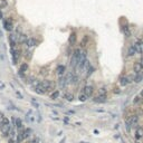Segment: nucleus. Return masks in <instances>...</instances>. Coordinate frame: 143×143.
<instances>
[{
	"mask_svg": "<svg viewBox=\"0 0 143 143\" xmlns=\"http://www.w3.org/2000/svg\"><path fill=\"white\" fill-rule=\"evenodd\" d=\"M131 82H133V78L131 77V76H123V77L120 78L119 83H120L121 86H126L127 84H130Z\"/></svg>",
	"mask_w": 143,
	"mask_h": 143,
	"instance_id": "obj_1",
	"label": "nucleus"
},
{
	"mask_svg": "<svg viewBox=\"0 0 143 143\" xmlns=\"http://www.w3.org/2000/svg\"><path fill=\"white\" fill-rule=\"evenodd\" d=\"M93 92H94V88H93V86H91V85H87V86H85V87L83 88V94L86 95L87 97H91L92 95H93Z\"/></svg>",
	"mask_w": 143,
	"mask_h": 143,
	"instance_id": "obj_2",
	"label": "nucleus"
},
{
	"mask_svg": "<svg viewBox=\"0 0 143 143\" xmlns=\"http://www.w3.org/2000/svg\"><path fill=\"white\" fill-rule=\"evenodd\" d=\"M11 54H12V63L16 65V64H18V60H19V57H20L19 50L13 48V49H11Z\"/></svg>",
	"mask_w": 143,
	"mask_h": 143,
	"instance_id": "obj_3",
	"label": "nucleus"
},
{
	"mask_svg": "<svg viewBox=\"0 0 143 143\" xmlns=\"http://www.w3.org/2000/svg\"><path fill=\"white\" fill-rule=\"evenodd\" d=\"M12 23H11V20L10 19H5L3 20V28L6 30H8V31H11L12 30Z\"/></svg>",
	"mask_w": 143,
	"mask_h": 143,
	"instance_id": "obj_4",
	"label": "nucleus"
},
{
	"mask_svg": "<svg viewBox=\"0 0 143 143\" xmlns=\"http://www.w3.org/2000/svg\"><path fill=\"white\" fill-rule=\"evenodd\" d=\"M127 122H129V124H130L131 126H135L139 123V116L137 115H132V116H130Z\"/></svg>",
	"mask_w": 143,
	"mask_h": 143,
	"instance_id": "obj_5",
	"label": "nucleus"
},
{
	"mask_svg": "<svg viewBox=\"0 0 143 143\" xmlns=\"http://www.w3.org/2000/svg\"><path fill=\"white\" fill-rule=\"evenodd\" d=\"M137 53V47H135V46H134V45H130V46H129V48H127V56H129V57L134 56Z\"/></svg>",
	"mask_w": 143,
	"mask_h": 143,
	"instance_id": "obj_6",
	"label": "nucleus"
},
{
	"mask_svg": "<svg viewBox=\"0 0 143 143\" xmlns=\"http://www.w3.org/2000/svg\"><path fill=\"white\" fill-rule=\"evenodd\" d=\"M26 45L28 48H31V47H35V46L38 45V42L35 38H28V40L26 42Z\"/></svg>",
	"mask_w": 143,
	"mask_h": 143,
	"instance_id": "obj_7",
	"label": "nucleus"
},
{
	"mask_svg": "<svg viewBox=\"0 0 143 143\" xmlns=\"http://www.w3.org/2000/svg\"><path fill=\"white\" fill-rule=\"evenodd\" d=\"M106 98H107L106 94H100L97 97L93 98V101H94L95 103H103V102L106 101Z\"/></svg>",
	"mask_w": 143,
	"mask_h": 143,
	"instance_id": "obj_8",
	"label": "nucleus"
},
{
	"mask_svg": "<svg viewBox=\"0 0 143 143\" xmlns=\"http://www.w3.org/2000/svg\"><path fill=\"white\" fill-rule=\"evenodd\" d=\"M76 39H77V35H76V33H72L71 35H69V38H68V42L69 45L73 46L76 44Z\"/></svg>",
	"mask_w": 143,
	"mask_h": 143,
	"instance_id": "obj_9",
	"label": "nucleus"
},
{
	"mask_svg": "<svg viewBox=\"0 0 143 143\" xmlns=\"http://www.w3.org/2000/svg\"><path fill=\"white\" fill-rule=\"evenodd\" d=\"M142 66H141V63L140 60H137V62L134 63V65H133V71L135 72V74H139L141 71H142Z\"/></svg>",
	"mask_w": 143,
	"mask_h": 143,
	"instance_id": "obj_10",
	"label": "nucleus"
},
{
	"mask_svg": "<svg viewBox=\"0 0 143 143\" xmlns=\"http://www.w3.org/2000/svg\"><path fill=\"white\" fill-rule=\"evenodd\" d=\"M65 66L64 65H58L57 66V68H56V74L58 75V76H62V75H64V73H65Z\"/></svg>",
	"mask_w": 143,
	"mask_h": 143,
	"instance_id": "obj_11",
	"label": "nucleus"
},
{
	"mask_svg": "<svg viewBox=\"0 0 143 143\" xmlns=\"http://www.w3.org/2000/svg\"><path fill=\"white\" fill-rule=\"evenodd\" d=\"M88 42H89V37L87 35H85L81 40V47H86L88 45Z\"/></svg>",
	"mask_w": 143,
	"mask_h": 143,
	"instance_id": "obj_12",
	"label": "nucleus"
},
{
	"mask_svg": "<svg viewBox=\"0 0 143 143\" xmlns=\"http://www.w3.org/2000/svg\"><path fill=\"white\" fill-rule=\"evenodd\" d=\"M59 95H60V92L57 89V91H53L52 93H50V95H49V98L50 100H57V98L59 97Z\"/></svg>",
	"mask_w": 143,
	"mask_h": 143,
	"instance_id": "obj_13",
	"label": "nucleus"
},
{
	"mask_svg": "<svg viewBox=\"0 0 143 143\" xmlns=\"http://www.w3.org/2000/svg\"><path fill=\"white\" fill-rule=\"evenodd\" d=\"M78 64H79V59L73 56L72 59H71V66L73 67V68H75V67H77V66H78Z\"/></svg>",
	"mask_w": 143,
	"mask_h": 143,
	"instance_id": "obj_14",
	"label": "nucleus"
},
{
	"mask_svg": "<svg viewBox=\"0 0 143 143\" xmlns=\"http://www.w3.org/2000/svg\"><path fill=\"white\" fill-rule=\"evenodd\" d=\"M135 137L137 139H141L143 137V127H137V131H135Z\"/></svg>",
	"mask_w": 143,
	"mask_h": 143,
	"instance_id": "obj_15",
	"label": "nucleus"
},
{
	"mask_svg": "<svg viewBox=\"0 0 143 143\" xmlns=\"http://www.w3.org/2000/svg\"><path fill=\"white\" fill-rule=\"evenodd\" d=\"M81 55H82V50L79 48H76L74 50V53H73V56L79 59V62H81Z\"/></svg>",
	"mask_w": 143,
	"mask_h": 143,
	"instance_id": "obj_16",
	"label": "nucleus"
},
{
	"mask_svg": "<svg viewBox=\"0 0 143 143\" xmlns=\"http://www.w3.org/2000/svg\"><path fill=\"white\" fill-rule=\"evenodd\" d=\"M15 125H16V127L19 131L23 130V122H21V120H20V119H16V121H15Z\"/></svg>",
	"mask_w": 143,
	"mask_h": 143,
	"instance_id": "obj_17",
	"label": "nucleus"
},
{
	"mask_svg": "<svg viewBox=\"0 0 143 143\" xmlns=\"http://www.w3.org/2000/svg\"><path fill=\"white\" fill-rule=\"evenodd\" d=\"M9 42H10V46L12 47V48H15L16 47V39H15V37H13V35H9Z\"/></svg>",
	"mask_w": 143,
	"mask_h": 143,
	"instance_id": "obj_18",
	"label": "nucleus"
},
{
	"mask_svg": "<svg viewBox=\"0 0 143 143\" xmlns=\"http://www.w3.org/2000/svg\"><path fill=\"white\" fill-rule=\"evenodd\" d=\"M64 98L67 100L68 102H72L74 100V95L72 94V93H66V94H64Z\"/></svg>",
	"mask_w": 143,
	"mask_h": 143,
	"instance_id": "obj_19",
	"label": "nucleus"
},
{
	"mask_svg": "<svg viewBox=\"0 0 143 143\" xmlns=\"http://www.w3.org/2000/svg\"><path fill=\"white\" fill-rule=\"evenodd\" d=\"M142 78H143V75L139 73V74H137V75H135V77L133 78V82H135V83H141Z\"/></svg>",
	"mask_w": 143,
	"mask_h": 143,
	"instance_id": "obj_20",
	"label": "nucleus"
},
{
	"mask_svg": "<svg viewBox=\"0 0 143 143\" xmlns=\"http://www.w3.org/2000/svg\"><path fill=\"white\" fill-rule=\"evenodd\" d=\"M141 102H142V97H141L140 95H137V96L134 97V100H133V104L137 105V104H140Z\"/></svg>",
	"mask_w": 143,
	"mask_h": 143,
	"instance_id": "obj_21",
	"label": "nucleus"
},
{
	"mask_svg": "<svg viewBox=\"0 0 143 143\" xmlns=\"http://www.w3.org/2000/svg\"><path fill=\"white\" fill-rule=\"evenodd\" d=\"M24 134H25V139L30 137V134H31V129L29 127H27V129H24Z\"/></svg>",
	"mask_w": 143,
	"mask_h": 143,
	"instance_id": "obj_22",
	"label": "nucleus"
},
{
	"mask_svg": "<svg viewBox=\"0 0 143 143\" xmlns=\"http://www.w3.org/2000/svg\"><path fill=\"white\" fill-rule=\"evenodd\" d=\"M1 125H5V126H9V125H10L9 120H8L6 116H5L2 120H1Z\"/></svg>",
	"mask_w": 143,
	"mask_h": 143,
	"instance_id": "obj_23",
	"label": "nucleus"
},
{
	"mask_svg": "<svg viewBox=\"0 0 143 143\" xmlns=\"http://www.w3.org/2000/svg\"><path fill=\"white\" fill-rule=\"evenodd\" d=\"M27 40H28V38H27V35H25V34H21V35L19 36V42H26Z\"/></svg>",
	"mask_w": 143,
	"mask_h": 143,
	"instance_id": "obj_24",
	"label": "nucleus"
},
{
	"mask_svg": "<svg viewBox=\"0 0 143 143\" xmlns=\"http://www.w3.org/2000/svg\"><path fill=\"white\" fill-rule=\"evenodd\" d=\"M27 69H28V64H27V63H23V64H21V66H20V72L25 73Z\"/></svg>",
	"mask_w": 143,
	"mask_h": 143,
	"instance_id": "obj_25",
	"label": "nucleus"
},
{
	"mask_svg": "<svg viewBox=\"0 0 143 143\" xmlns=\"http://www.w3.org/2000/svg\"><path fill=\"white\" fill-rule=\"evenodd\" d=\"M78 79H79V77H78L77 75L74 74V76H73V79H72V83H71V84H77V83H78Z\"/></svg>",
	"mask_w": 143,
	"mask_h": 143,
	"instance_id": "obj_26",
	"label": "nucleus"
},
{
	"mask_svg": "<svg viewBox=\"0 0 143 143\" xmlns=\"http://www.w3.org/2000/svg\"><path fill=\"white\" fill-rule=\"evenodd\" d=\"M86 100H87V96H86V95H84V94H81V95H79V101L84 102V101H86Z\"/></svg>",
	"mask_w": 143,
	"mask_h": 143,
	"instance_id": "obj_27",
	"label": "nucleus"
},
{
	"mask_svg": "<svg viewBox=\"0 0 143 143\" xmlns=\"http://www.w3.org/2000/svg\"><path fill=\"white\" fill-rule=\"evenodd\" d=\"M93 72H94V68H93V67H89V68L87 69V76H91L92 74H93Z\"/></svg>",
	"mask_w": 143,
	"mask_h": 143,
	"instance_id": "obj_28",
	"label": "nucleus"
},
{
	"mask_svg": "<svg viewBox=\"0 0 143 143\" xmlns=\"http://www.w3.org/2000/svg\"><path fill=\"white\" fill-rule=\"evenodd\" d=\"M0 3H1V8H2V7H7V6H8L7 0H0Z\"/></svg>",
	"mask_w": 143,
	"mask_h": 143,
	"instance_id": "obj_29",
	"label": "nucleus"
},
{
	"mask_svg": "<svg viewBox=\"0 0 143 143\" xmlns=\"http://www.w3.org/2000/svg\"><path fill=\"white\" fill-rule=\"evenodd\" d=\"M25 54H26V55H25V57H26L27 59H29L30 58V52H29V50H27Z\"/></svg>",
	"mask_w": 143,
	"mask_h": 143,
	"instance_id": "obj_30",
	"label": "nucleus"
},
{
	"mask_svg": "<svg viewBox=\"0 0 143 143\" xmlns=\"http://www.w3.org/2000/svg\"><path fill=\"white\" fill-rule=\"evenodd\" d=\"M126 131L129 132V133L131 132V125L129 124V122H126Z\"/></svg>",
	"mask_w": 143,
	"mask_h": 143,
	"instance_id": "obj_31",
	"label": "nucleus"
},
{
	"mask_svg": "<svg viewBox=\"0 0 143 143\" xmlns=\"http://www.w3.org/2000/svg\"><path fill=\"white\" fill-rule=\"evenodd\" d=\"M10 135H11V137H15V135H16V131H15V130H10Z\"/></svg>",
	"mask_w": 143,
	"mask_h": 143,
	"instance_id": "obj_32",
	"label": "nucleus"
},
{
	"mask_svg": "<svg viewBox=\"0 0 143 143\" xmlns=\"http://www.w3.org/2000/svg\"><path fill=\"white\" fill-rule=\"evenodd\" d=\"M39 142H40V141H39V139H37V137H36V139H35V140H34L31 143H39Z\"/></svg>",
	"mask_w": 143,
	"mask_h": 143,
	"instance_id": "obj_33",
	"label": "nucleus"
},
{
	"mask_svg": "<svg viewBox=\"0 0 143 143\" xmlns=\"http://www.w3.org/2000/svg\"><path fill=\"white\" fill-rule=\"evenodd\" d=\"M8 142H9V143H15V140H13V139H9Z\"/></svg>",
	"mask_w": 143,
	"mask_h": 143,
	"instance_id": "obj_34",
	"label": "nucleus"
},
{
	"mask_svg": "<svg viewBox=\"0 0 143 143\" xmlns=\"http://www.w3.org/2000/svg\"><path fill=\"white\" fill-rule=\"evenodd\" d=\"M140 63H141V66H142V68H143V57L140 59Z\"/></svg>",
	"mask_w": 143,
	"mask_h": 143,
	"instance_id": "obj_35",
	"label": "nucleus"
},
{
	"mask_svg": "<svg viewBox=\"0 0 143 143\" xmlns=\"http://www.w3.org/2000/svg\"><path fill=\"white\" fill-rule=\"evenodd\" d=\"M114 89H115V91H114V93H120V91H119V88H114Z\"/></svg>",
	"mask_w": 143,
	"mask_h": 143,
	"instance_id": "obj_36",
	"label": "nucleus"
},
{
	"mask_svg": "<svg viewBox=\"0 0 143 143\" xmlns=\"http://www.w3.org/2000/svg\"><path fill=\"white\" fill-rule=\"evenodd\" d=\"M140 96L143 98V89H142V91H141V93H140Z\"/></svg>",
	"mask_w": 143,
	"mask_h": 143,
	"instance_id": "obj_37",
	"label": "nucleus"
},
{
	"mask_svg": "<svg viewBox=\"0 0 143 143\" xmlns=\"http://www.w3.org/2000/svg\"><path fill=\"white\" fill-rule=\"evenodd\" d=\"M64 142H65V139H63V140H62V142H60V143H64Z\"/></svg>",
	"mask_w": 143,
	"mask_h": 143,
	"instance_id": "obj_38",
	"label": "nucleus"
},
{
	"mask_svg": "<svg viewBox=\"0 0 143 143\" xmlns=\"http://www.w3.org/2000/svg\"><path fill=\"white\" fill-rule=\"evenodd\" d=\"M0 9H1V3H0Z\"/></svg>",
	"mask_w": 143,
	"mask_h": 143,
	"instance_id": "obj_39",
	"label": "nucleus"
}]
</instances>
